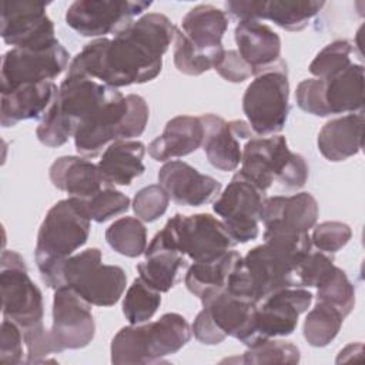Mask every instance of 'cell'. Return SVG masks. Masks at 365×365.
<instances>
[{"label":"cell","mask_w":365,"mask_h":365,"mask_svg":"<svg viewBox=\"0 0 365 365\" xmlns=\"http://www.w3.org/2000/svg\"><path fill=\"white\" fill-rule=\"evenodd\" d=\"M214 70L230 83H242L254 76L252 68L241 58L237 50H225Z\"/></svg>","instance_id":"46"},{"label":"cell","mask_w":365,"mask_h":365,"mask_svg":"<svg viewBox=\"0 0 365 365\" xmlns=\"http://www.w3.org/2000/svg\"><path fill=\"white\" fill-rule=\"evenodd\" d=\"M158 184L175 204L185 207L205 205L221 192V182L218 180L200 173L181 160L167 161L160 168Z\"/></svg>","instance_id":"19"},{"label":"cell","mask_w":365,"mask_h":365,"mask_svg":"<svg viewBox=\"0 0 365 365\" xmlns=\"http://www.w3.org/2000/svg\"><path fill=\"white\" fill-rule=\"evenodd\" d=\"M144 261L137 265L140 278L160 292H168L178 281V272L185 267V257L168 247L158 234L144 251Z\"/></svg>","instance_id":"29"},{"label":"cell","mask_w":365,"mask_h":365,"mask_svg":"<svg viewBox=\"0 0 365 365\" xmlns=\"http://www.w3.org/2000/svg\"><path fill=\"white\" fill-rule=\"evenodd\" d=\"M200 299L221 332L248 345L258 304L232 295L225 288L210 292Z\"/></svg>","instance_id":"20"},{"label":"cell","mask_w":365,"mask_h":365,"mask_svg":"<svg viewBox=\"0 0 365 365\" xmlns=\"http://www.w3.org/2000/svg\"><path fill=\"white\" fill-rule=\"evenodd\" d=\"M301 354L298 346L281 339H267L248 348L238 361L241 364H298Z\"/></svg>","instance_id":"40"},{"label":"cell","mask_w":365,"mask_h":365,"mask_svg":"<svg viewBox=\"0 0 365 365\" xmlns=\"http://www.w3.org/2000/svg\"><path fill=\"white\" fill-rule=\"evenodd\" d=\"M312 294L305 288L279 289L257 305L254 328L248 348L257 346L267 339L291 335L302 312L308 311Z\"/></svg>","instance_id":"16"},{"label":"cell","mask_w":365,"mask_h":365,"mask_svg":"<svg viewBox=\"0 0 365 365\" xmlns=\"http://www.w3.org/2000/svg\"><path fill=\"white\" fill-rule=\"evenodd\" d=\"M23 346V329L14 321L3 318L0 327V364L19 365L26 362Z\"/></svg>","instance_id":"44"},{"label":"cell","mask_w":365,"mask_h":365,"mask_svg":"<svg viewBox=\"0 0 365 365\" xmlns=\"http://www.w3.org/2000/svg\"><path fill=\"white\" fill-rule=\"evenodd\" d=\"M161 304V292L140 277L128 287L123 299V314L130 324H144L153 318Z\"/></svg>","instance_id":"36"},{"label":"cell","mask_w":365,"mask_h":365,"mask_svg":"<svg viewBox=\"0 0 365 365\" xmlns=\"http://www.w3.org/2000/svg\"><path fill=\"white\" fill-rule=\"evenodd\" d=\"M240 258L241 254L238 251L230 250L217 259L208 262H192L184 277L187 289L192 295L202 298L210 292L225 288L228 277Z\"/></svg>","instance_id":"31"},{"label":"cell","mask_w":365,"mask_h":365,"mask_svg":"<svg viewBox=\"0 0 365 365\" xmlns=\"http://www.w3.org/2000/svg\"><path fill=\"white\" fill-rule=\"evenodd\" d=\"M204 128L200 117L177 115L167 121L163 134L148 144V154L155 161H170L194 153L202 144Z\"/></svg>","instance_id":"27"},{"label":"cell","mask_w":365,"mask_h":365,"mask_svg":"<svg viewBox=\"0 0 365 365\" xmlns=\"http://www.w3.org/2000/svg\"><path fill=\"white\" fill-rule=\"evenodd\" d=\"M147 101L138 94H118L74 134L81 157L94 158L117 140H131L144 133L148 123Z\"/></svg>","instance_id":"5"},{"label":"cell","mask_w":365,"mask_h":365,"mask_svg":"<svg viewBox=\"0 0 365 365\" xmlns=\"http://www.w3.org/2000/svg\"><path fill=\"white\" fill-rule=\"evenodd\" d=\"M0 288L3 318L14 321L21 329L43 324V294L29 277L23 257L16 251L1 254Z\"/></svg>","instance_id":"12"},{"label":"cell","mask_w":365,"mask_h":365,"mask_svg":"<svg viewBox=\"0 0 365 365\" xmlns=\"http://www.w3.org/2000/svg\"><path fill=\"white\" fill-rule=\"evenodd\" d=\"M76 207L90 220L96 222H106L110 218L125 212L130 208V198L113 185L104 187L101 191L90 198H73Z\"/></svg>","instance_id":"35"},{"label":"cell","mask_w":365,"mask_h":365,"mask_svg":"<svg viewBox=\"0 0 365 365\" xmlns=\"http://www.w3.org/2000/svg\"><path fill=\"white\" fill-rule=\"evenodd\" d=\"M230 124V128L231 131L234 133V135L240 140H244V138H252L254 135V131L251 130L250 124L244 120H232V121H228Z\"/></svg>","instance_id":"49"},{"label":"cell","mask_w":365,"mask_h":365,"mask_svg":"<svg viewBox=\"0 0 365 365\" xmlns=\"http://www.w3.org/2000/svg\"><path fill=\"white\" fill-rule=\"evenodd\" d=\"M68 60L70 54L60 41L43 50L11 47L1 57L0 91L26 83L53 81L68 68Z\"/></svg>","instance_id":"17"},{"label":"cell","mask_w":365,"mask_h":365,"mask_svg":"<svg viewBox=\"0 0 365 365\" xmlns=\"http://www.w3.org/2000/svg\"><path fill=\"white\" fill-rule=\"evenodd\" d=\"M308 171L305 158L288 148L284 135L252 137L242 148L240 173L262 191L274 181L298 190L305 185Z\"/></svg>","instance_id":"7"},{"label":"cell","mask_w":365,"mask_h":365,"mask_svg":"<svg viewBox=\"0 0 365 365\" xmlns=\"http://www.w3.org/2000/svg\"><path fill=\"white\" fill-rule=\"evenodd\" d=\"M228 29L225 11L212 4L192 7L181 21V33L197 50L204 53H222V37Z\"/></svg>","instance_id":"26"},{"label":"cell","mask_w":365,"mask_h":365,"mask_svg":"<svg viewBox=\"0 0 365 365\" xmlns=\"http://www.w3.org/2000/svg\"><path fill=\"white\" fill-rule=\"evenodd\" d=\"M90 222L71 198L57 201L47 211L38 228L34 259L48 288L61 264L87 242Z\"/></svg>","instance_id":"4"},{"label":"cell","mask_w":365,"mask_h":365,"mask_svg":"<svg viewBox=\"0 0 365 365\" xmlns=\"http://www.w3.org/2000/svg\"><path fill=\"white\" fill-rule=\"evenodd\" d=\"M264 192L238 171L214 201V212L221 217L225 230L237 244H245L258 237Z\"/></svg>","instance_id":"13"},{"label":"cell","mask_w":365,"mask_h":365,"mask_svg":"<svg viewBox=\"0 0 365 365\" xmlns=\"http://www.w3.org/2000/svg\"><path fill=\"white\" fill-rule=\"evenodd\" d=\"M352 237V230L341 221H324L312 228L311 244L322 252L335 254L344 248Z\"/></svg>","instance_id":"43"},{"label":"cell","mask_w":365,"mask_h":365,"mask_svg":"<svg viewBox=\"0 0 365 365\" xmlns=\"http://www.w3.org/2000/svg\"><path fill=\"white\" fill-rule=\"evenodd\" d=\"M118 94H121L118 88L90 77L67 74L53 104L36 128L38 141L47 147L66 144L81 125Z\"/></svg>","instance_id":"2"},{"label":"cell","mask_w":365,"mask_h":365,"mask_svg":"<svg viewBox=\"0 0 365 365\" xmlns=\"http://www.w3.org/2000/svg\"><path fill=\"white\" fill-rule=\"evenodd\" d=\"M364 354V345L361 342H352L349 345H346L344 349H341L338 358H336V362H346V361H351V359H355V356L361 358V355Z\"/></svg>","instance_id":"48"},{"label":"cell","mask_w":365,"mask_h":365,"mask_svg":"<svg viewBox=\"0 0 365 365\" xmlns=\"http://www.w3.org/2000/svg\"><path fill=\"white\" fill-rule=\"evenodd\" d=\"M175 33L167 16L143 14L113 38L87 43L70 61L67 74L90 77L114 88L151 81L161 73L163 56Z\"/></svg>","instance_id":"1"},{"label":"cell","mask_w":365,"mask_h":365,"mask_svg":"<svg viewBox=\"0 0 365 365\" xmlns=\"http://www.w3.org/2000/svg\"><path fill=\"white\" fill-rule=\"evenodd\" d=\"M225 51V50H224ZM222 53H204L192 46L185 40L181 30L177 29L175 37H174V64L177 70L187 76H200L211 68H215V66L220 63Z\"/></svg>","instance_id":"37"},{"label":"cell","mask_w":365,"mask_h":365,"mask_svg":"<svg viewBox=\"0 0 365 365\" xmlns=\"http://www.w3.org/2000/svg\"><path fill=\"white\" fill-rule=\"evenodd\" d=\"M106 240L115 252L135 258L147 248V230L140 218L123 217L106 230Z\"/></svg>","instance_id":"34"},{"label":"cell","mask_w":365,"mask_h":365,"mask_svg":"<svg viewBox=\"0 0 365 365\" xmlns=\"http://www.w3.org/2000/svg\"><path fill=\"white\" fill-rule=\"evenodd\" d=\"M157 234L168 247L192 262L217 259L237 245L222 221L211 214H175Z\"/></svg>","instance_id":"11"},{"label":"cell","mask_w":365,"mask_h":365,"mask_svg":"<svg viewBox=\"0 0 365 365\" xmlns=\"http://www.w3.org/2000/svg\"><path fill=\"white\" fill-rule=\"evenodd\" d=\"M334 268L335 264L331 254L311 250L295 268V288H318Z\"/></svg>","instance_id":"41"},{"label":"cell","mask_w":365,"mask_h":365,"mask_svg":"<svg viewBox=\"0 0 365 365\" xmlns=\"http://www.w3.org/2000/svg\"><path fill=\"white\" fill-rule=\"evenodd\" d=\"M58 87L54 81L26 83L7 91H0V123L13 127L20 121L41 118L53 104Z\"/></svg>","instance_id":"21"},{"label":"cell","mask_w":365,"mask_h":365,"mask_svg":"<svg viewBox=\"0 0 365 365\" xmlns=\"http://www.w3.org/2000/svg\"><path fill=\"white\" fill-rule=\"evenodd\" d=\"M295 100L302 111L317 117L359 113L364 108V66L352 63L332 77L302 80Z\"/></svg>","instance_id":"10"},{"label":"cell","mask_w":365,"mask_h":365,"mask_svg":"<svg viewBox=\"0 0 365 365\" xmlns=\"http://www.w3.org/2000/svg\"><path fill=\"white\" fill-rule=\"evenodd\" d=\"M191 329L194 336L204 345H217L227 338V335L220 331L204 308L197 314Z\"/></svg>","instance_id":"47"},{"label":"cell","mask_w":365,"mask_h":365,"mask_svg":"<svg viewBox=\"0 0 365 365\" xmlns=\"http://www.w3.org/2000/svg\"><path fill=\"white\" fill-rule=\"evenodd\" d=\"M48 174L53 185L73 198H90L110 185L104 181L98 165L86 157H60L51 164Z\"/></svg>","instance_id":"24"},{"label":"cell","mask_w":365,"mask_h":365,"mask_svg":"<svg viewBox=\"0 0 365 365\" xmlns=\"http://www.w3.org/2000/svg\"><path fill=\"white\" fill-rule=\"evenodd\" d=\"M24 346H26V364H38L47 361V356L57 354V348L53 342L50 329H46L43 324L23 329Z\"/></svg>","instance_id":"45"},{"label":"cell","mask_w":365,"mask_h":365,"mask_svg":"<svg viewBox=\"0 0 365 365\" xmlns=\"http://www.w3.org/2000/svg\"><path fill=\"white\" fill-rule=\"evenodd\" d=\"M324 6L325 1L317 0H262L261 20H269L288 31H299Z\"/></svg>","instance_id":"32"},{"label":"cell","mask_w":365,"mask_h":365,"mask_svg":"<svg viewBox=\"0 0 365 365\" xmlns=\"http://www.w3.org/2000/svg\"><path fill=\"white\" fill-rule=\"evenodd\" d=\"M317 301L334 305L346 318L355 307V287L344 269L335 265L331 275L318 287Z\"/></svg>","instance_id":"39"},{"label":"cell","mask_w":365,"mask_h":365,"mask_svg":"<svg viewBox=\"0 0 365 365\" xmlns=\"http://www.w3.org/2000/svg\"><path fill=\"white\" fill-rule=\"evenodd\" d=\"M151 6L144 0H78L66 11V23L83 37L117 34Z\"/></svg>","instance_id":"14"},{"label":"cell","mask_w":365,"mask_h":365,"mask_svg":"<svg viewBox=\"0 0 365 365\" xmlns=\"http://www.w3.org/2000/svg\"><path fill=\"white\" fill-rule=\"evenodd\" d=\"M318 202L309 192L294 195H274L262 202L259 222L267 225H282L287 228L309 232L318 220Z\"/></svg>","instance_id":"23"},{"label":"cell","mask_w":365,"mask_h":365,"mask_svg":"<svg viewBox=\"0 0 365 365\" xmlns=\"http://www.w3.org/2000/svg\"><path fill=\"white\" fill-rule=\"evenodd\" d=\"M345 317L334 305L317 301L304 321V338L315 348L327 346L338 335Z\"/></svg>","instance_id":"33"},{"label":"cell","mask_w":365,"mask_h":365,"mask_svg":"<svg viewBox=\"0 0 365 365\" xmlns=\"http://www.w3.org/2000/svg\"><path fill=\"white\" fill-rule=\"evenodd\" d=\"M48 3L11 0L1 3V37L16 48L43 50L58 43L46 13Z\"/></svg>","instance_id":"15"},{"label":"cell","mask_w":365,"mask_h":365,"mask_svg":"<svg viewBox=\"0 0 365 365\" xmlns=\"http://www.w3.org/2000/svg\"><path fill=\"white\" fill-rule=\"evenodd\" d=\"M234 38L241 58L252 68L254 77L281 60V38L259 20L238 21Z\"/></svg>","instance_id":"22"},{"label":"cell","mask_w":365,"mask_h":365,"mask_svg":"<svg viewBox=\"0 0 365 365\" xmlns=\"http://www.w3.org/2000/svg\"><path fill=\"white\" fill-rule=\"evenodd\" d=\"M354 46L349 40L341 38L327 44L311 61L309 73L317 78H328L332 77L346 67H349L352 61Z\"/></svg>","instance_id":"38"},{"label":"cell","mask_w":365,"mask_h":365,"mask_svg":"<svg viewBox=\"0 0 365 365\" xmlns=\"http://www.w3.org/2000/svg\"><path fill=\"white\" fill-rule=\"evenodd\" d=\"M127 275L118 265L101 262L98 248H87L68 257L58 268L50 288L68 287L90 305L111 307L125 291Z\"/></svg>","instance_id":"6"},{"label":"cell","mask_w":365,"mask_h":365,"mask_svg":"<svg viewBox=\"0 0 365 365\" xmlns=\"http://www.w3.org/2000/svg\"><path fill=\"white\" fill-rule=\"evenodd\" d=\"M144 154L145 145L141 141L117 140L107 145L97 165L107 184L130 185L145 171Z\"/></svg>","instance_id":"28"},{"label":"cell","mask_w":365,"mask_h":365,"mask_svg":"<svg viewBox=\"0 0 365 365\" xmlns=\"http://www.w3.org/2000/svg\"><path fill=\"white\" fill-rule=\"evenodd\" d=\"M295 268L292 261L262 242L238 259L225 289L232 295L259 304L279 289L295 288Z\"/></svg>","instance_id":"8"},{"label":"cell","mask_w":365,"mask_h":365,"mask_svg":"<svg viewBox=\"0 0 365 365\" xmlns=\"http://www.w3.org/2000/svg\"><path fill=\"white\" fill-rule=\"evenodd\" d=\"M170 204V195L160 184H151L140 191L133 198V210L144 222H154L164 215Z\"/></svg>","instance_id":"42"},{"label":"cell","mask_w":365,"mask_h":365,"mask_svg":"<svg viewBox=\"0 0 365 365\" xmlns=\"http://www.w3.org/2000/svg\"><path fill=\"white\" fill-rule=\"evenodd\" d=\"M188 321L177 312H167L148 324H130L113 338V364H151L178 352L191 339Z\"/></svg>","instance_id":"3"},{"label":"cell","mask_w":365,"mask_h":365,"mask_svg":"<svg viewBox=\"0 0 365 365\" xmlns=\"http://www.w3.org/2000/svg\"><path fill=\"white\" fill-rule=\"evenodd\" d=\"M364 113H351L327 121L318 134L319 153L332 163L344 161L362 150Z\"/></svg>","instance_id":"25"},{"label":"cell","mask_w":365,"mask_h":365,"mask_svg":"<svg viewBox=\"0 0 365 365\" xmlns=\"http://www.w3.org/2000/svg\"><path fill=\"white\" fill-rule=\"evenodd\" d=\"M242 110L254 134L274 135L284 128L289 114V81L282 58L248 84Z\"/></svg>","instance_id":"9"},{"label":"cell","mask_w":365,"mask_h":365,"mask_svg":"<svg viewBox=\"0 0 365 365\" xmlns=\"http://www.w3.org/2000/svg\"><path fill=\"white\" fill-rule=\"evenodd\" d=\"M57 354L87 346L96 334L91 305L68 287L54 289L50 328Z\"/></svg>","instance_id":"18"},{"label":"cell","mask_w":365,"mask_h":365,"mask_svg":"<svg viewBox=\"0 0 365 365\" xmlns=\"http://www.w3.org/2000/svg\"><path fill=\"white\" fill-rule=\"evenodd\" d=\"M200 120L204 128L201 145L208 163L221 171L237 170L241 164L242 150L228 121L212 113L201 114Z\"/></svg>","instance_id":"30"}]
</instances>
